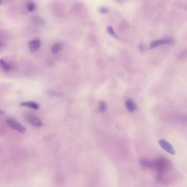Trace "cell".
I'll use <instances>...</instances> for the list:
<instances>
[{"label":"cell","mask_w":187,"mask_h":187,"mask_svg":"<svg viewBox=\"0 0 187 187\" xmlns=\"http://www.w3.org/2000/svg\"><path fill=\"white\" fill-rule=\"evenodd\" d=\"M6 123L8 125L9 127H11L12 129L15 130V131H18L20 133H24L25 132L26 129L25 127L20 124L18 121H15L13 119H9L6 120Z\"/></svg>","instance_id":"obj_1"},{"label":"cell","mask_w":187,"mask_h":187,"mask_svg":"<svg viewBox=\"0 0 187 187\" xmlns=\"http://www.w3.org/2000/svg\"><path fill=\"white\" fill-rule=\"evenodd\" d=\"M26 120L29 122V123H30V124L33 125L35 127H40L44 125V124L40 119L33 114L27 115Z\"/></svg>","instance_id":"obj_2"},{"label":"cell","mask_w":187,"mask_h":187,"mask_svg":"<svg viewBox=\"0 0 187 187\" xmlns=\"http://www.w3.org/2000/svg\"><path fill=\"white\" fill-rule=\"evenodd\" d=\"M173 42V40L171 38L156 40L151 42L150 44V48L153 49L154 48L158 47L159 46H160L162 44H172Z\"/></svg>","instance_id":"obj_3"},{"label":"cell","mask_w":187,"mask_h":187,"mask_svg":"<svg viewBox=\"0 0 187 187\" xmlns=\"http://www.w3.org/2000/svg\"><path fill=\"white\" fill-rule=\"evenodd\" d=\"M41 44V41L39 38L34 39L30 41L28 43V46L30 51L32 53H35L39 50Z\"/></svg>","instance_id":"obj_4"},{"label":"cell","mask_w":187,"mask_h":187,"mask_svg":"<svg viewBox=\"0 0 187 187\" xmlns=\"http://www.w3.org/2000/svg\"><path fill=\"white\" fill-rule=\"evenodd\" d=\"M159 144L164 151H166L170 154H172V155L175 154L176 151L174 148L167 141L164 140H160L159 141Z\"/></svg>","instance_id":"obj_5"},{"label":"cell","mask_w":187,"mask_h":187,"mask_svg":"<svg viewBox=\"0 0 187 187\" xmlns=\"http://www.w3.org/2000/svg\"><path fill=\"white\" fill-rule=\"evenodd\" d=\"M125 106H126L127 109L130 113L133 112L137 108L136 104L131 99H129L126 102Z\"/></svg>","instance_id":"obj_6"},{"label":"cell","mask_w":187,"mask_h":187,"mask_svg":"<svg viewBox=\"0 0 187 187\" xmlns=\"http://www.w3.org/2000/svg\"><path fill=\"white\" fill-rule=\"evenodd\" d=\"M22 106H25V107H28L31 109H33L34 110H37L39 109V105L38 103H36L35 102H25L21 104L20 105Z\"/></svg>","instance_id":"obj_7"},{"label":"cell","mask_w":187,"mask_h":187,"mask_svg":"<svg viewBox=\"0 0 187 187\" xmlns=\"http://www.w3.org/2000/svg\"><path fill=\"white\" fill-rule=\"evenodd\" d=\"M63 48V44L60 42H57L52 46L51 51L53 54H57Z\"/></svg>","instance_id":"obj_8"},{"label":"cell","mask_w":187,"mask_h":187,"mask_svg":"<svg viewBox=\"0 0 187 187\" xmlns=\"http://www.w3.org/2000/svg\"><path fill=\"white\" fill-rule=\"evenodd\" d=\"M0 66L5 71L8 72L11 70V66L10 64L7 62L4 59H0Z\"/></svg>","instance_id":"obj_9"},{"label":"cell","mask_w":187,"mask_h":187,"mask_svg":"<svg viewBox=\"0 0 187 187\" xmlns=\"http://www.w3.org/2000/svg\"><path fill=\"white\" fill-rule=\"evenodd\" d=\"M107 30V32L110 34L111 36L113 37L115 39H119V36L116 35V33H115V32L114 31V30L113 27L111 26H108L106 28Z\"/></svg>","instance_id":"obj_10"},{"label":"cell","mask_w":187,"mask_h":187,"mask_svg":"<svg viewBox=\"0 0 187 187\" xmlns=\"http://www.w3.org/2000/svg\"><path fill=\"white\" fill-rule=\"evenodd\" d=\"M26 8L28 11L30 12H33L35 10L36 5L33 2H29L26 4Z\"/></svg>","instance_id":"obj_11"},{"label":"cell","mask_w":187,"mask_h":187,"mask_svg":"<svg viewBox=\"0 0 187 187\" xmlns=\"http://www.w3.org/2000/svg\"><path fill=\"white\" fill-rule=\"evenodd\" d=\"M99 109L102 112H104L106 109V104L103 101H101L99 103Z\"/></svg>","instance_id":"obj_12"},{"label":"cell","mask_w":187,"mask_h":187,"mask_svg":"<svg viewBox=\"0 0 187 187\" xmlns=\"http://www.w3.org/2000/svg\"><path fill=\"white\" fill-rule=\"evenodd\" d=\"M33 23H35L36 24H41V23H44V20L42 19L40 17H35V18H33Z\"/></svg>","instance_id":"obj_13"},{"label":"cell","mask_w":187,"mask_h":187,"mask_svg":"<svg viewBox=\"0 0 187 187\" xmlns=\"http://www.w3.org/2000/svg\"><path fill=\"white\" fill-rule=\"evenodd\" d=\"M100 12L102 13H106L107 12H108V9L106 8H102L100 9Z\"/></svg>","instance_id":"obj_14"},{"label":"cell","mask_w":187,"mask_h":187,"mask_svg":"<svg viewBox=\"0 0 187 187\" xmlns=\"http://www.w3.org/2000/svg\"><path fill=\"white\" fill-rule=\"evenodd\" d=\"M4 43L2 42V41H0V48H2L3 46H4Z\"/></svg>","instance_id":"obj_15"},{"label":"cell","mask_w":187,"mask_h":187,"mask_svg":"<svg viewBox=\"0 0 187 187\" xmlns=\"http://www.w3.org/2000/svg\"><path fill=\"white\" fill-rule=\"evenodd\" d=\"M4 114V111L1 110V109H0V114H1V115H2V114Z\"/></svg>","instance_id":"obj_16"},{"label":"cell","mask_w":187,"mask_h":187,"mask_svg":"<svg viewBox=\"0 0 187 187\" xmlns=\"http://www.w3.org/2000/svg\"><path fill=\"white\" fill-rule=\"evenodd\" d=\"M2 2H3V0H0V5H2Z\"/></svg>","instance_id":"obj_17"}]
</instances>
